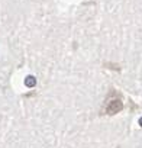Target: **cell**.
I'll list each match as a JSON object with an SVG mask.
<instances>
[{
  "label": "cell",
  "instance_id": "6da1fadb",
  "mask_svg": "<svg viewBox=\"0 0 142 148\" xmlns=\"http://www.w3.org/2000/svg\"><path fill=\"white\" fill-rule=\"evenodd\" d=\"M123 109V100H122V96L116 92V90H109L107 96H106V100H104V108H103V112L106 115H116L119 113L120 110Z\"/></svg>",
  "mask_w": 142,
  "mask_h": 148
}]
</instances>
